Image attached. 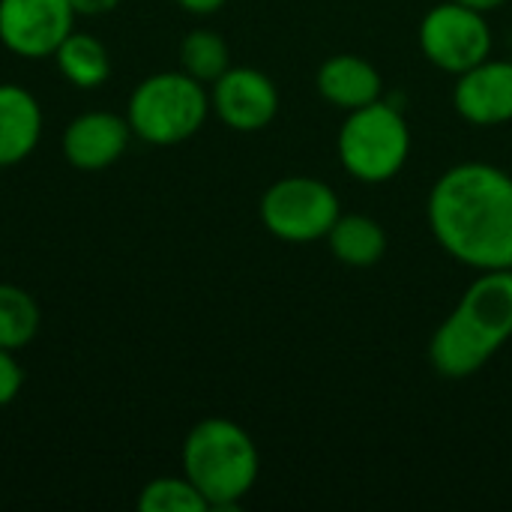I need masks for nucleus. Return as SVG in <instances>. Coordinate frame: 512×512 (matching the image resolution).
I'll list each match as a JSON object with an SVG mask.
<instances>
[{"label":"nucleus","instance_id":"1","mask_svg":"<svg viewBox=\"0 0 512 512\" xmlns=\"http://www.w3.org/2000/svg\"><path fill=\"white\" fill-rule=\"evenodd\" d=\"M426 222L462 267L512 270V174L492 162H459L429 189Z\"/></svg>","mask_w":512,"mask_h":512},{"label":"nucleus","instance_id":"2","mask_svg":"<svg viewBox=\"0 0 512 512\" xmlns=\"http://www.w3.org/2000/svg\"><path fill=\"white\" fill-rule=\"evenodd\" d=\"M512 339V270H486L462 291L429 342V363L441 378L462 381Z\"/></svg>","mask_w":512,"mask_h":512},{"label":"nucleus","instance_id":"3","mask_svg":"<svg viewBox=\"0 0 512 512\" xmlns=\"http://www.w3.org/2000/svg\"><path fill=\"white\" fill-rule=\"evenodd\" d=\"M180 465L210 510H234L258 483L261 453L240 423L204 417L189 429Z\"/></svg>","mask_w":512,"mask_h":512},{"label":"nucleus","instance_id":"4","mask_svg":"<svg viewBox=\"0 0 512 512\" xmlns=\"http://www.w3.org/2000/svg\"><path fill=\"white\" fill-rule=\"evenodd\" d=\"M207 84L183 69L147 75L129 96L126 120L135 138L153 147H174L198 135L210 117Z\"/></svg>","mask_w":512,"mask_h":512},{"label":"nucleus","instance_id":"5","mask_svg":"<svg viewBox=\"0 0 512 512\" xmlns=\"http://www.w3.org/2000/svg\"><path fill=\"white\" fill-rule=\"evenodd\" d=\"M411 144L414 138L405 114L393 102L378 99L345 114L336 135V156L357 183L381 186L402 174Z\"/></svg>","mask_w":512,"mask_h":512},{"label":"nucleus","instance_id":"6","mask_svg":"<svg viewBox=\"0 0 512 512\" xmlns=\"http://www.w3.org/2000/svg\"><path fill=\"white\" fill-rule=\"evenodd\" d=\"M258 216L264 231L282 243H315L330 234L342 216V204L336 189L321 177L288 174L267 186Z\"/></svg>","mask_w":512,"mask_h":512},{"label":"nucleus","instance_id":"7","mask_svg":"<svg viewBox=\"0 0 512 512\" xmlns=\"http://www.w3.org/2000/svg\"><path fill=\"white\" fill-rule=\"evenodd\" d=\"M417 45L435 69L456 78L492 57L495 33L486 12L456 0H441L420 18Z\"/></svg>","mask_w":512,"mask_h":512},{"label":"nucleus","instance_id":"8","mask_svg":"<svg viewBox=\"0 0 512 512\" xmlns=\"http://www.w3.org/2000/svg\"><path fill=\"white\" fill-rule=\"evenodd\" d=\"M72 30L75 9L69 0H0V42L24 60L54 57Z\"/></svg>","mask_w":512,"mask_h":512},{"label":"nucleus","instance_id":"9","mask_svg":"<svg viewBox=\"0 0 512 512\" xmlns=\"http://www.w3.org/2000/svg\"><path fill=\"white\" fill-rule=\"evenodd\" d=\"M210 108L234 132H261L279 114V87L255 66H231L210 84Z\"/></svg>","mask_w":512,"mask_h":512},{"label":"nucleus","instance_id":"10","mask_svg":"<svg viewBox=\"0 0 512 512\" xmlns=\"http://www.w3.org/2000/svg\"><path fill=\"white\" fill-rule=\"evenodd\" d=\"M453 108L471 126L492 129L512 123V60L486 57L456 75Z\"/></svg>","mask_w":512,"mask_h":512},{"label":"nucleus","instance_id":"11","mask_svg":"<svg viewBox=\"0 0 512 512\" xmlns=\"http://www.w3.org/2000/svg\"><path fill=\"white\" fill-rule=\"evenodd\" d=\"M129 120L114 111H84L78 114L60 138L63 156L78 171L111 168L129 147Z\"/></svg>","mask_w":512,"mask_h":512},{"label":"nucleus","instance_id":"12","mask_svg":"<svg viewBox=\"0 0 512 512\" xmlns=\"http://www.w3.org/2000/svg\"><path fill=\"white\" fill-rule=\"evenodd\" d=\"M315 87L324 102L348 114L369 102H378L384 93V78L360 54H333L318 66Z\"/></svg>","mask_w":512,"mask_h":512},{"label":"nucleus","instance_id":"13","mask_svg":"<svg viewBox=\"0 0 512 512\" xmlns=\"http://www.w3.org/2000/svg\"><path fill=\"white\" fill-rule=\"evenodd\" d=\"M42 138V105L21 84H0V168L24 162Z\"/></svg>","mask_w":512,"mask_h":512},{"label":"nucleus","instance_id":"14","mask_svg":"<svg viewBox=\"0 0 512 512\" xmlns=\"http://www.w3.org/2000/svg\"><path fill=\"white\" fill-rule=\"evenodd\" d=\"M324 240L330 255L345 267H375L390 246L384 225L366 213H342Z\"/></svg>","mask_w":512,"mask_h":512},{"label":"nucleus","instance_id":"15","mask_svg":"<svg viewBox=\"0 0 512 512\" xmlns=\"http://www.w3.org/2000/svg\"><path fill=\"white\" fill-rule=\"evenodd\" d=\"M54 60H57V69L60 75L81 87V90H96L108 81L111 75V57H108V48L90 36V33H69L57 51H54Z\"/></svg>","mask_w":512,"mask_h":512},{"label":"nucleus","instance_id":"16","mask_svg":"<svg viewBox=\"0 0 512 512\" xmlns=\"http://www.w3.org/2000/svg\"><path fill=\"white\" fill-rule=\"evenodd\" d=\"M42 324L39 303L30 297V291L0 282V348L21 351L27 348Z\"/></svg>","mask_w":512,"mask_h":512},{"label":"nucleus","instance_id":"17","mask_svg":"<svg viewBox=\"0 0 512 512\" xmlns=\"http://www.w3.org/2000/svg\"><path fill=\"white\" fill-rule=\"evenodd\" d=\"M180 69L201 84H213L225 69H231V48L216 30L198 27L180 42Z\"/></svg>","mask_w":512,"mask_h":512},{"label":"nucleus","instance_id":"18","mask_svg":"<svg viewBox=\"0 0 512 512\" xmlns=\"http://www.w3.org/2000/svg\"><path fill=\"white\" fill-rule=\"evenodd\" d=\"M141 512H207L204 495L192 486L186 474L180 477H156L138 495Z\"/></svg>","mask_w":512,"mask_h":512},{"label":"nucleus","instance_id":"19","mask_svg":"<svg viewBox=\"0 0 512 512\" xmlns=\"http://www.w3.org/2000/svg\"><path fill=\"white\" fill-rule=\"evenodd\" d=\"M24 387V369L15 360V351L0 348V408L12 405Z\"/></svg>","mask_w":512,"mask_h":512},{"label":"nucleus","instance_id":"20","mask_svg":"<svg viewBox=\"0 0 512 512\" xmlns=\"http://www.w3.org/2000/svg\"><path fill=\"white\" fill-rule=\"evenodd\" d=\"M75 15H105L120 6V0H69Z\"/></svg>","mask_w":512,"mask_h":512},{"label":"nucleus","instance_id":"21","mask_svg":"<svg viewBox=\"0 0 512 512\" xmlns=\"http://www.w3.org/2000/svg\"><path fill=\"white\" fill-rule=\"evenodd\" d=\"M228 0H177L180 9H186L189 15H213L225 6Z\"/></svg>","mask_w":512,"mask_h":512},{"label":"nucleus","instance_id":"22","mask_svg":"<svg viewBox=\"0 0 512 512\" xmlns=\"http://www.w3.org/2000/svg\"><path fill=\"white\" fill-rule=\"evenodd\" d=\"M456 3H465V6H471V9H480V12H495V9H501L507 0H456Z\"/></svg>","mask_w":512,"mask_h":512}]
</instances>
